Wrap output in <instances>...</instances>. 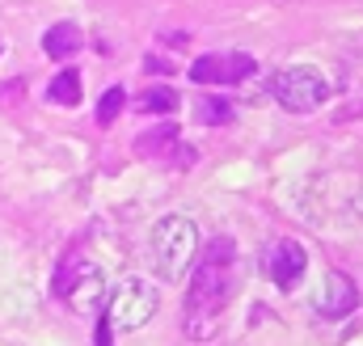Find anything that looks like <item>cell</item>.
Returning <instances> with one entry per match:
<instances>
[{"label": "cell", "instance_id": "obj_1", "mask_svg": "<svg viewBox=\"0 0 363 346\" xmlns=\"http://www.w3.org/2000/svg\"><path fill=\"white\" fill-rule=\"evenodd\" d=\"M233 279H237V241L233 237H216L207 241L203 254H194L190 266V287H186V338H216L224 313H228V296H233Z\"/></svg>", "mask_w": 363, "mask_h": 346}, {"label": "cell", "instance_id": "obj_2", "mask_svg": "<svg viewBox=\"0 0 363 346\" xmlns=\"http://www.w3.org/2000/svg\"><path fill=\"white\" fill-rule=\"evenodd\" d=\"M152 266L165 283H182L199 254V224L182 211H169L152 224Z\"/></svg>", "mask_w": 363, "mask_h": 346}, {"label": "cell", "instance_id": "obj_3", "mask_svg": "<svg viewBox=\"0 0 363 346\" xmlns=\"http://www.w3.org/2000/svg\"><path fill=\"white\" fill-rule=\"evenodd\" d=\"M157 317V287L140 274H127L106 300H101V321L110 334H135Z\"/></svg>", "mask_w": 363, "mask_h": 346}, {"label": "cell", "instance_id": "obj_4", "mask_svg": "<svg viewBox=\"0 0 363 346\" xmlns=\"http://www.w3.org/2000/svg\"><path fill=\"white\" fill-rule=\"evenodd\" d=\"M51 291L72 308V313H81V317H89L101 308V300H106V279H101V266L93 258H81V254H72V258H64V266L55 270V283H51Z\"/></svg>", "mask_w": 363, "mask_h": 346}, {"label": "cell", "instance_id": "obj_5", "mask_svg": "<svg viewBox=\"0 0 363 346\" xmlns=\"http://www.w3.org/2000/svg\"><path fill=\"white\" fill-rule=\"evenodd\" d=\"M271 97L287 114H313V110L325 106L330 81L317 68H308V64H291V68H283V72L271 77Z\"/></svg>", "mask_w": 363, "mask_h": 346}, {"label": "cell", "instance_id": "obj_6", "mask_svg": "<svg viewBox=\"0 0 363 346\" xmlns=\"http://www.w3.org/2000/svg\"><path fill=\"white\" fill-rule=\"evenodd\" d=\"M254 72H258V60L245 55V51H211V55H199L190 64L194 85H241Z\"/></svg>", "mask_w": 363, "mask_h": 346}, {"label": "cell", "instance_id": "obj_7", "mask_svg": "<svg viewBox=\"0 0 363 346\" xmlns=\"http://www.w3.org/2000/svg\"><path fill=\"white\" fill-rule=\"evenodd\" d=\"M304 270H308V254H304L300 241H291V237L274 241L271 262H267V274H271V283L279 287V291H291V287L304 279Z\"/></svg>", "mask_w": 363, "mask_h": 346}, {"label": "cell", "instance_id": "obj_8", "mask_svg": "<svg viewBox=\"0 0 363 346\" xmlns=\"http://www.w3.org/2000/svg\"><path fill=\"white\" fill-rule=\"evenodd\" d=\"M355 308H359V287H355V279L342 274V270H330V274H325V287H321V296H317V313L330 317V321H338V317H347V313H355Z\"/></svg>", "mask_w": 363, "mask_h": 346}, {"label": "cell", "instance_id": "obj_9", "mask_svg": "<svg viewBox=\"0 0 363 346\" xmlns=\"http://www.w3.org/2000/svg\"><path fill=\"white\" fill-rule=\"evenodd\" d=\"M81 47H85V34H81L77 21H55V26L43 34V51H47L51 60H68V55H77Z\"/></svg>", "mask_w": 363, "mask_h": 346}, {"label": "cell", "instance_id": "obj_10", "mask_svg": "<svg viewBox=\"0 0 363 346\" xmlns=\"http://www.w3.org/2000/svg\"><path fill=\"white\" fill-rule=\"evenodd\" d=\"M47 97L55 101V106H81V72L77 68H64V72H55L51 77V85H47Z\"/></svg>", "mask_w": 363, "mask_h": 346}, {"label": "cell", "instance_id": "obj_11", "mask_svg": "<svg viewBox=\"0 0 363 346\" xmlns=\"http://www.w3.org/2000/svg\"><path fill=\"white\" fill-rule=\"evenodd\" d=\"M135 110H140V114H169V110H178V93L169 85L144 89V93L135 97Z\"/></svg>", "mask_w": 363, "mask_h": 346}, {"label": "cell", "instance_id": "obj_12", "mask_svg": "<svg viewBox=\"0 0 363 346\" xmlns=\"http://www.w3.org/2000/svg\"><path fill=\"white\" fill-rule=\"evenodd\" d=\"M174 144H178V127H174V123H161V127H157L152 135H144V140H140L135 148H140L144 157H152V152H157V157H165V152H169Z\"/></svg>", "mask_w": 363, "mask_h": 346}, {"label": "cell", "instance_id": "obj_13", "mask_svg": "<svg viewBox=\"0 0 363 346\" xmlns=\"http://www.w3.org/2000/svg\"><path fill=\"white\" fill-rule=\"evenodd\" d=\"M123 101H127V89H123V85H110V89H106V93H101V101H97V127H110V123L118 118Z\"/></svg>", "mask_w": 363, "mask_h": 346}, {"label": "cell", "instance_id": "obj_14", "mask_svg": "<svg viewBox=\"0 0 363 346\" xmlns=\"http://www.w3.org/2000/svg\"><path fill=\"white\" fill-rule=\"evenodd\" d=\"M199 118L211 123V127H216V123H233V106H228L224 97H203V101H199Z\"/></svg>", "mask_w": 363, "mask_h": 346}, {"label": "cell", "instance_id": "obj_15", "mask_svg": "<svg viewBox=\"0 0 363 346\" xmlns=\"http://www.w3.org/2000/svg\"><path fill=\"white\" fill-rule=\"evenodd\" d=\"M144 72H169V64L157 60V55H148V60H144Z\"/></svg>", "mask_w": 363, "mask_h": 346}, {"label": "cell", "instance_id": "obj_16", "mask_svg": "<svg viewBox=\"0 0 363 346\" xmlns=\"http://www.w3.org/2000/svg\"><path fill=\"white\" fill-rule=\"evenodd\" d=\"M97 346H110V325L106 321H97Z\"/></svg>", "mask_w": 363, "mask_h": 346}, {"label": "cell", "instance_id": "obj_17", "mask_svg": "<svg viewBox=\"0 0 363 346\" xmlns=\"http://www.w3.org/2000/svg\"><path fill=\"white\" fill-rule=\"evenodd\" d=\"M0 51H4V43H0Z\"/></svg>", "mask_w": 363, "mask_h": 346}]
</instances>
